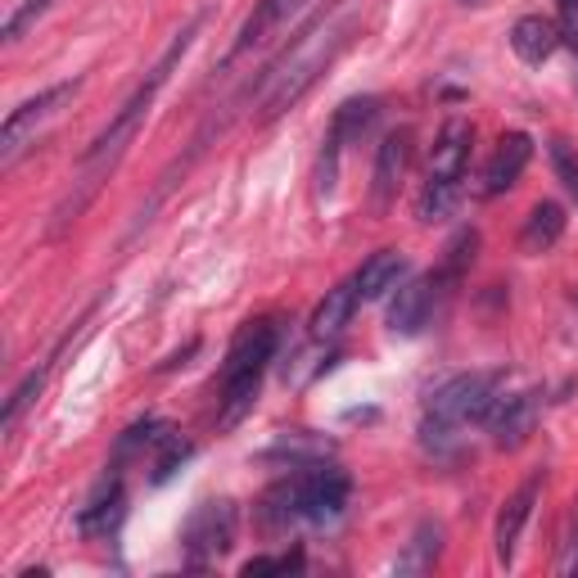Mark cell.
Returning a JSON list of instances; mask_svg holds the SVG:
<instances>
[{"instance_id":"cell-26","label":"cell","mask_w":578,"mask_h":578,"mask_svg":"<svg viewBox=\"0 0 578 578\" xmlns=\"http://www.w3.org/2000/svg\"><path fill=\"white\" fill-rule=\"evenodd\" d=\"M295 569H303V551H299V547H295V551H280V556H253V560L240 565L245 578H262V574H295Z\"/></svg>"},{"instance_id":"cell-29","label":"cell","mask_w":578,"mask_h":578,"mask_svg":"<svg viewBox=\"0 0 578 578\" xmlns=\"http://www.w3.org/2000/svg\"><path fill=\"white\" fill-rule=\"evenodd\" d=\"M565 574H578V525H574V538H569V556L560 560Z\"/></svg>"},{"instance_id":"cell-10","label":"cell","mask_w":578,"mask_h":578,"mask_svg":"<svg viewBox=\"0 0 578 578\" xmlns=\"http://www.w3.org/2000/svg\"><path fill=\"white\" fill-rule=\"evenodd\" d=\"M444 299H448V289L439 285V276H434V271L402 280V285L393 289V299H389V330L402 335V339L420 335V330L434 321V312H439Z\"/></svg>"},{"instance_id":"cell-13","label":"cell","mask_w":578,"mask_h":578,"mask_svg":"<svg viewBox=\"0 0 578 578\" xmlns=\"http://www.w3.org/2000/svg\"><path fill=\"white\" fill-rule=\"evenodd\" d=\"M542 497V475H529L511 497L501 501V511H497V529H492V547H497V560L501 565H511L516 560V547H520V534L534 516V506Z\"/></svg>"},{"instance_id":"cell-27","label":"cell","mask_w":578,"mask_h":578,"mask_svg":"<svg viewBox=\"0 0 578 578\" xmlns=\"http://www.w3.org/2000/svg\"><path fill=\"white\" fill-rule=\"evenodd\" d=\"M551 168L565 181V190L578 199V150H574L569 140H551Z\"/></svg>"},{"instance_id":"cell-1","label":"cell","mask_w":578,"mask_h":578,"mask_svg":"<svg viewBox=\"0 0 578 578\" xmlns=\"http://www.w3.org/2000/svg\"><path fill=\"white\" fill-rule=\"evenodd\" d=\"M199 28H203V14H195L172 41H168V50L159 54V63L150 68V78H144L136 91H131V100L109 118V127L87 144V155H82V163H78V181H72V190H68V199L54 208V231H63L68 222H78V217L87 212V203L100 195V186L109 181V172L118 168V159L127 155V144L136 140V131L144 127V118H150V109H155V100H159V91L168 87V78H172V68L186 59V50L195 46V37H199Z\"/></svg>"},{"instance_id":"cell-14","label":"cell","mask_w":578,"mask_h":578,"mask_svg":"<svg viewBox=\"0 0 578 578\" xmlns=\"http://www.w3.org/2000/svg\"><path fill=\"white\" fill-rule=\"evenodd\" d=\"M402 280H407V253H398V249H380L376 258H367V262H361V267L352 271V285H357L361 303L393 295V289H398Z\"/></svg>"},{"instance_id":"cell-28","label":"cell","mask_w":578,"mask_h":578,"mask_svg":"<svg viewBox=\"0 0 578 578\" xmlns=\"http://www.w3.org/2000/svg\"><path fill=\"white\" fill-rule=\"evenodd\" d=\"M46 10H50V0H23V6L10 14V23H6V41H10V46L23 41V32H28Z\"/></svg>"},{"instance_id":"cell-3","label":"cell","mask_w":578,"mask_h":578,"mask_svg":"<svg viewBox=\"0 0 578 578\" xmlns=\"http://www.w3.org/2000/svg\"><path fill=\"white\" fill-rule=\"evenodd\" d=\"M501 385H506L501 371H470V376L448 380L444 389H434V398L425 407V420H420V444L434 448V452H444L457 439V429L484 425L492 402L501 398Z\"/></svg>"},{"instance_id":"cell-21","label":"cell","mask_w":578,"mask_h":578,"mask_svg":"<svg viewBox=\"0 0 578 578\" xmlns=\"http://www.w3.org/2000/svg\"><path fill=\"white\" fill-rule=\"evenodd\" d=\"M439 556H444V525H434V520H425V525H416V534H411V542H407V551L398 556V574H429L434 565H439Z\"/></svg>"},{"instance_id":"cell-22","label":"cell","mask_w":578,"mask_h":578,"mask_svg":"<svg viewBox=\"0 0 578 578\" xmlns=\"http://www.w3.org/2000/svg\"><path fill=\"white\" fill-rule=\"evenodd\" d=\"M475 249H479V231H475V227H461V231L452 236V245L444 249V262H439V271H434V276H439V285L448 289V295L466 280V271H470V262H475Z\"/></svg>"},{"instance_id":"cell-5","label":"cell","mask_w":578,"mask_h":578,"mask_svg":"<svg viewBox=\"0 0 578 578\" xmlns=\"http://www.w3.org/2000/svg\"><path fill=\"white\" fill-rule=\"evenodd\" d=\"M280 352V326L271 317H258L249 326H240V335L231 339L227 348V367H222V420H240L253 398H258V385L267 376V367Z\"/></svg>"},{"instance_id":"cell-15","label":"cell","mask_w":578,"mask_h":578,"mask_svg":"<svg viewBox=\"0 0 578 578\" xmlns=\"http://www.w3.org/2000/svg\"><path fill=\"white\" fill-rule=\"evenodd\" d=\"M376 118H380V96H352V100H343L339 109H335V118H330V131H326V140L321 144H330V150H348V140H361L371 127H376Z\"/></svg>"},{"instance_id":"cell-20","label":"cell","mask_w":578,"mask_h":578,"mask_svg":"<svg viewBox=\"0 0 578 578\" xmlns=\"http://www.w3.org/2000/svg\"><path fill=\"white\" fill-rule=\"evenodd\" d=\"M560 236H565V208H560L556 199H542V203H534L529 217H525V227H520V249H525L529 258H538V253L556 249Z\"/></svg>"},{"instance_id":"cell-16","label":"cell","mask_w":578,"mask_h":578,"mask_svg":"<svg viewBox=\"0 0 578 578\" xmlns=\"http://www.w3.org/2000/svg\"><path fill=\"white\" fill-rule=\"evenodd\" d=\"M357 308H361V295H357V285H352V276H348V280H339L335 289H326V299L317 303V312H312V321H308V335H312V339H335V335H343V326L357 317Z\"/></svg>"},{"instance_id":"cell-9","label":"cell","mask_w":578,"mask_h":578,"mask_svg":"<svg viewBox=\"0 0 578 578\" xmlns=\"http://www.w3.org/2000/svg\"><path fill=\"white\" fill-rule=\"evenodd\" d=\"M411 155H416V131L411 127H393L380 144H376V168H371V208L376 217H385L407 181V168H411Z\"/></svg>"},{"instance_id":"cell-25","label":"cell","mask_w":578,"mask_h":578,"mask_svg":"<svg viewBox=\"0 0 578 578\" xmlns=\"http://www.w3.org/2000/svg\"><path fill=\"white\" fill-rule=\"evenodd\" d=\"M41 389H46V367L41 371H28L23 376V385L10 393V402H6V411H0V429H6V434H14L19 429V420H23V411L41 398Z\"/></svg>"},{"instance_id":"cell-12","label":"cell","mask_w":578,"mask_h":578,"mask_svg":"<svg viewBox=\"0 0 578 578\" xmlns=\"http://www.w3.org/2000/svg\"><path fill=\"white\" fill-rule=\"evenodd\" d=\"M529 159H534V136H529V131H506V136L497 140V150H492L488 168H484L479 199H497V195H506V190H511V186L525 177Z\"/></svg>"},{"instance_id":"cell-23","label":"cell","mask_w":578,"mask_h":578,"mask_svg":"<svg viewBox=\"0 0 578 578\" xmlns=\"http://www.w3.org/2000/svg\"><path fill=\"white\" fill-rule=\"evenodd\" d=\"M335 452V444H326V439H280V444H271L267 452H262V461H289V466H312V461H326Z\"/></svg>"},{"instance_id":"cell-7","label":"cell","mask_w":578,"mask_h":578,"mask_svg":"<svg viewBox=\"0 0 578 578\" xmlns=\"http://www.w3.org/2000/svg\"><path fill=\"white\" fill-rule=\"evenodd\" d=\"M78 91H82V78H72V82L46 87V91H37L32 100H23L19 109H10L6 127H0V163L10 168V163L23 155V144H32L37 131H41L50 118H59V113L72 104V96H78Z\"/></svg>"},{"instance_id":"cell-30","label":"cell","mask_w":578,"mask_h":578,"mask_svg":"<svg viewBox=\"0 0 578 578\" xmlns=\"http://www.w3.org/2000/svg\"><path fill=\"white\" fill-rule=\"evenodd\" d=\"M461 6H479V0H461Z\"/></svg>"},{"instance_id":"cell-18","label":"cell","mask_w":578,"mask_h":578,"mask_svg":"<svg viewBox=\"0 0 578 578\" xmlns=\"http://www.w3.org/2000/svg\"><path fill=\"white\" fill-rule=\"evenodd\" d=\"M560 41H565V32H560L551 19H542V14H525V19H516V28H511V50H516L525 63H547V59L560 50Z\"/></svg>"},{"instance_id":"cell-6","label":"cell","mask_w":578,"mask_h":578,"mask_svg":"<svg viewBox=\"0 0 578 578\" xmlns=\"http://www.w3.org/2000/svg\"><path fill=\"white\" fill-rule=\"evenodd\" d=\"M236 529H240V511H236V501H231V497L195 506V516H190L186 529H181L186 565H190V569H208V565H217V560H222V556L236 547Z\"/></svg>"},{"instance_id":"cell-8","label":"cell","mask_w":578,"mask_h":578,"mask_svg":"<svg viewBox=\"0 0 578 578\" xmlns=\"http://www.w3.org/2000/svg\"><path fill=\"white\" fill-rule=\"evenodd\" d=\"M348 497H352V479H348L339 466H326V461L299 466V475H295L299 520H312V525H335V520L343 516Z\"/></svg>"},{"instance_id":"cell-19","label":"cell","mask_w":578,"mask_h":578,"mask_svg":"<svg viewBox=\"0 0 578 578\" xmlns=\"http://www.w3.org/2000/svg\"><path fill=\"white\" fill-rule=\"evenodd\" d=\"M303 6H308V0H258L253 14H249L245 28H240V37H236V50H231V54H245V50L262 46L280 23H289Z\"/></svg>"},{"instance_id":"cell-2","label":"cell","mask_w":578,"mask_h":578,"mask_svg":"<svg viewBox=\"0 0 578 578\" xmlns=\"http://www.w3.org/2000/svg\"><path fill=\"white\" fill-rule=\"evenodd\" d=\"M348 32H352V23L321 19L308 37L295 41V50H289L280 63H271V68H267L262 100H258V122H276L280 113L295 109V104L321 82V72L339 59V50L348 46Z\"/></svg>"},{"instance_id":"cell-17","label":"cell","mask_w":578,"mask_h":578,"mask_svg":"<svg viewBox=\"0 0 578 578\" xmlns=\"http://www.w3.org/2000/svg\"><path fill=\"white\" fill-rule=\"evenodd\" d=\"M118 520H122V479H118V475H104L100 488L91 492V501L78 511V529L91 534V538H100V534H113Z\"/></svg>"},{"instance_id":"cell-4","label":"cell","mask_w":578,"mask_h":578,"mask_svg":"<svg viewBox=\"0 0 578 578\" xmlns=\"http://www.w3.org/2000/svg\"><path fill=\"white\" fill-rule=\"evenodd\" d=\"M470 150H475V127L466 118H448L439 140H434L429 155V177L425 190L416 199V217L420 222H448L457 212L461 195H466V168H470Z\"/></svg>"},{"instance_id":"cell-11","label":"cell","mask_w":578,"mask_h":578,"mask_svg":"<svg viewBox=\"0 0 578 578\" xmlns=\"http://www.w3.org/2000/svg\"><path fill=\"white\" fill-rule=\"evenodd\" d=\"M538 411H542V393L538 389H525V393H511V398L501 393L484 425H488L497 448H520L534 434V425H538Z\"/></svg>"},{"instance_id":"cell-24","label":"cell","mask_w":578,"mask_h":578,"mask_svg":"<svg viewBox=\"0 0 578 578\" xmlns=\"http://www.w3.org/2000/svg\"><path fill=\"white\" fill-rule=\"evenodd\" d=\"M159 448H163V452L155 457V466H150L155 475H150V479H155V484H168V479L195 457V444L181 439V434H172V429H163V434H159Z\"/></svg>"}]
</instances>
